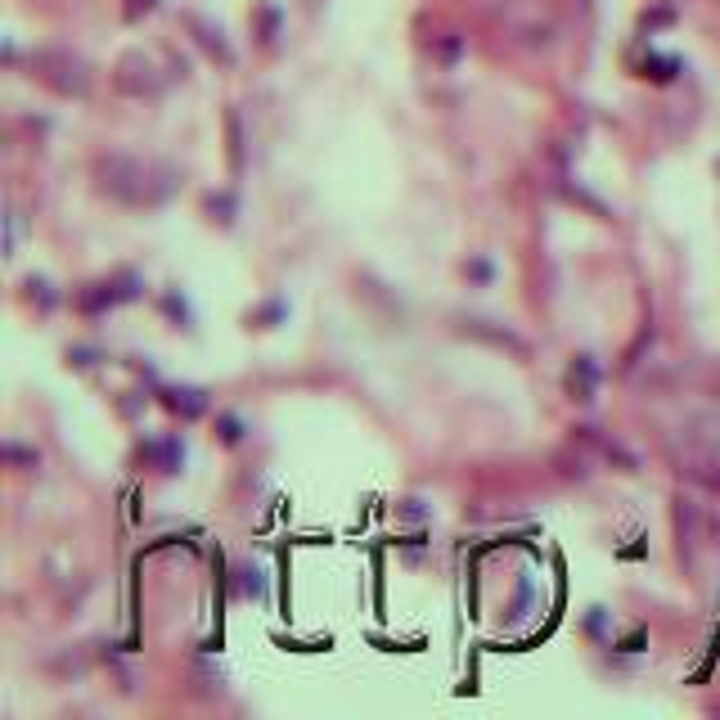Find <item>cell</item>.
I'll use <instances>...</instances> for the list:
<instances>
[{
  "mask_svg": "<svg viewBox=\"0 0 720 720\" xmlns=\"http://www.w3.org/2000/svg\"><path fill=\"white\" fill-rule=\"evenodd\" d=\"M113 86L122 90L126 99H153V95H162L167 77H162L158 63H153L144 50H131V54H122V59H117V68H113Z\"/></svg>",
  "mask_w": 720,
  "mask_h": 720,
  "instance_id": "obj_3",
  "label": "cell"
},
{
  "mask_svg": "<svg viewBox=\"0 0 720 720\" xmlns=\"http://www.w3.org/2000/svg\"><path fill=\"white\" fill-rule=\"evenodd\" d=\"M464 333H473V338L495 342V347H509L513 356H527V342H522L518 333H509V329H486V320H464Z\"/></svg>",
  "mask_w": 720,
  "mask_h": 720,
  "instance_id": "obj_4",
  "label": "cell"
},
{
  "mask_svg": "<svg viewBox=\"0 0 720 720\" xmlns=\"http://www.w3.org/2000/svg\"><path fill=\"white\" fill-rule=\"evenodd\" d=\"M95 180L108 198L126 207H158L162 198L171 194V171L153 167V162L126 158V153H113V158L95 162Z\"/></svg>",
  "mask_w": 720,
  "mask_h": 720,
  "instance_id": "obj_1",
  "label": "cell"
},
{
  "mask_svg": "<svg viewBox=\"0 0 720 720\" xmlns=\"http://www.w3.org/2000/svg\"><path fill=\"white\" fill-rule=\"evenodd\" d=\"M473 5H482V9H518L522 0H473Z\"/></svg>",
  "mask_w": 720,
  "mask_h": 720,
  "instance_id": "obj_5",
  "label": "cell"
},
{
  "mask_svg": "<svg viewBox=\"0 0 720 720\" xmlns=\"http://www.w3.org/2000/svg\"><path fill=\"white\" fill-rule=\"evenodd\" d=\"M32 77L45 81L63 99H86L90 95V68L72 50H36L32 54Z\"/></svg>",
  "mask_w": 720,
  "mask_h": 720,
  "instance_id": "obj_2",
  "label": "cell"
}]
</instances>
